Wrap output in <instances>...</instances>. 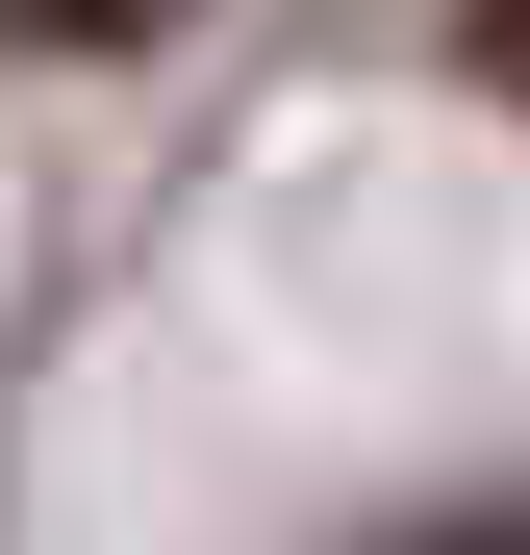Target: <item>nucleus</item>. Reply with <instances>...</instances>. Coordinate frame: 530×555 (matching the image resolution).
Listing matches in <instances>:
<instances>
[{"instance_id": "1", "label": "nucleus", "mask_w": 530, "mask_h": 555, "mask_svg": "<svg viewBox=\"0 0 530 555\" xmlns=\"http://www.w3.org/2000/svg\"><path fill=\"white\" fill-rule=\"evenodd\" d=\"M0 26H26V51H152L177 0H0Z\"/></svg>"}, {"instance_id": "2", "label": "nucleus", "mask_w": 530, "mask_h": 555, "mask_svg": "<svg viewBox=\"0 0 530 555\" xmlns=\"http://www.w3.org/2000/svg\"><path fill=\"white\" fill-rule=\"evenodd\" d=\"M480 102H530V0H480Z\"/></svg>"}]
</instances>
